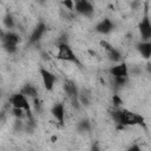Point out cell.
I'll return each instance as SVG.
<instances>
[{
  "instance_id": "4fadbf2b",
  "label": "cell",
  "mask_w": 151,
  "mask_h": 151,
  "mask_svg": "<svg viewBox=\"0 0 151 151\" xmlns=\"http://www.w3.org/2000/svg\"><path fill=\"white\" fill-rule=\"evenodd\" d=\"M20 92H21V93H24L26 97L32 98V99H33V98H35V97H38V91H37L35 86H34V85H32V84H25Z\"/></svg>"
},
{
  "instance_id": "9a60e30c",
  "label": "cell",
  "mask_w": 151,
  "mask_h": 151,
  "mask_svg": "<svg viewBox=\"0 0 151 151\" xmlns=\"http://www.w3.org/2000/svg\"><path fill=\"white\" fill-rule=\"evenodd\" d=\"M107 52V57H109V59L111 60V61H114V63H117V61H120V59H122V54H120V52L117 50V48H114L113 46L109 50V51H106Z\"/></svg>"
},
{
  "instance_id": "5bb4252c",
  "label": "cell",
  "mask_w": 151,
  "mask_h": 151,
  "mask_svg": "<svg viewBox=\"0 0 151 151\" xmlns=\"http://www.w3.org/2000/svg\"><path fill=\"white\" fill-rule=\"evenodd\" d=\"M2 41H9V42H14V44H19L20 42V37L12 32V31H7L2 33Z\"/></svg>"
},
{
  "instance_id": "5b68a950",
  "label": "cell",
  "mask_w": 151,
  "mask_h": 151,
  "mask_svg": "<svg viewBox=\"0 0 151 151\" xmlns=\"http://www.w3.org/2000/svg\"><path fill=\"white\" fill-rule=\"evenodd\" d=\"M39 72H40V77H41L42 85H44L45 90L48 91V92H51V91L54 88V84H55V81H57L55 74H53L50 70H47V68H45V67H40Z\"/></svg>"
},
{
  "instance_id": "3957f363",
  "label": "cell",
  "mask_w": 151,
  "mask_h": 151,
  "mask_svg": "<svg viewBox=\"0 0 151 151\" xmlns=\"http://www.w3.org/2000/svg\"><path fill=\"white\" fill-rule=\"evenodd\" d=\"M63 88L67 96V98L70 99L72 106L77 110H79L80 107V100H79V91H78V87L76 86V84L71 80H65L64 85H63Z\"/></svg>"
},
{
  "instance_id": "e0dca14e",
  "label": "cell",
  "mask_w": 151,
  "mask_h": 151,
  "mask_svg": "<svg viewBox=\"0 0 151 151\" xmlns=\"http://www.w3.org/2000/svg\"><path fill=\"white\" fill-rule=\"evenodd\" d=\"M2 47H4V50H5L8 54H13V53H15L17 50H18V44L9 42V41H2Z\"/></svg>"
},
{
  "instance_id": "8fae6325",
  "label": "cell",
  "mask_w": 151,
  "mask_h": 151,
  "mask_svg": "<svg viewBox=\"0 0 151 151\" xmlns=\"http://www.w3.org/2000/svg\"><path fill=\"white\" fill-rule=\"evenodd\" d=\"M45 32H46V25L44 22H39L35 26V28L33 29V32H32V34L29 37V44L38 42L42 38V35L45 34Z\"/></svg>"
},
{
  "instance_id": "7a4b0ae2",
  "label": "cell",
  "mask_w": 151,
  "mask_h": 151,
  "mask_svg": "<svg viewBox=\"0 0 151 151\" xmlns=\"http://www.w3.org/2000/svg\"><path fill=\"white\" fill-rule=\"evenodd\" d=\"M58 51L55 54V58L63 61H68V63H73L80 66V61L77 57V54L73 52L72 47L70 46L68 42H60L58 44Z\"/></svg>"
},
{
  "instance_id": "ffe728a7",
  "label": "cell",
  "mask_w": 151,
  "mask_h": 151,
  "mask_svg": "<svg viewBox=\"0 0 151 151\" xmlns=\"http://www.w3.org/2000/svg\"><path fill=\"white\" fill-rule=\"evenodd\" d=\"M126 80H127V77H113V81H114L116 86H118V87L124 86Z\"/></svg>"
},
{
  "instance_id": "cb8c5ba5",
  "label": "cell",
  "mask_w": 151,
  "mask_h": 151,
  "mask_svg": "<svg viewBox=\"0 0 151 151\" xmlns=\"http://www.w3.org/2000/svg\"><path fill=\"white\" fill-rule=\"evenodd\" d=\"M127 150H129V151H139L140 147H139L138 145H131L130 147H127Z\"/></svg>"
},
{
  "instance_id": "2e32d148",
  "label": "cell",
  "mask_w": 151,
  "mask_h": 151,
  "mask_svg": "<svg viewBox=\"0 0 151 151\" xmlns=\"http://www.w3.org/2000/svg\"><path fill=\"white\" fill-rule=\"evenodd\" d=\"M77 130L80 132V133H84V132H88L91 130V123L88 119H81L78 125H77Z\"/></svg>"
},
{
  "instance_id": "603a6c76",
  "label": "cell",
  "mask_w": 151,
  "mask_h": 151,
  "mask_svg": "<svg viewBox=\"0 0 151 151\" xmlns=\"http://www.w3.org/2000/svg\"><path fill=\"white\" fill-rule=\"evenodd\" d=\"M33 103H34V106H35V110L39 112L40 111V107H41V105H40V101H39V99H38V97H35V98H33Z\"/></svg>"
},
{
  "instance_id": "44dd1931",
  "label": "cell",
  "mask_w": 151,
  "mask_h": 151,
  "mask_svg": "<svg viewBox=\"0 0 151 151\" xmlns=\"http://www.w3.org/2000/svg\"><path fill=\"white\" fill-rule=\"evenodd\" d=\"M112 103H113V106L114 107H119L122 104H123V100L120 99V97L118 94H113L112 97Z\"/></svg>"
},
{
  "instance_id": "9c48e42d",
  "label": "cell",
  "mask_w": 151,
  "mask_h": 151,
  "mask_svg": "<svg viewBox=\"0 0 151 151\" xmlns=\"http://www.w3.org/2000/svg\"><path fill=\"white\" fill-rule=\"evenodd\" d=\"M114 29V24L111 21L109 18L101 19L97 25H96V31L100 34H109Z\"/></svg>"
},
{
  "instance_id": "7c38bea8",
  "label": "cell",
  "mask_w": 151,
  "mask_h": 151,
  "mask_svg": "<svg viewBox=\"0 0 151 151\" xmlns=\"http://www.w3.org/2000/svg\"><path fill=\"white\" fill-rule=\"evenodd\" d=\"M136 48L138 53L144 58V59H150L151 58V40L147 41H140L136 45Z\"/></svg>"
},
{
  "instance_id": "ba28073f",
  "label": "cell",
  "mask_w": 151,
  "mask_h": 151,
  "mask_svg": "<svg viewBox=\"0 0 151 151\" xmlns=\"http://www.w3.org/2000/svg\"><path fill=\"white\" fill-rule=\"evenodd\" d=\"M51 113H52L53 118L60 125H64V123H65V106L63 103H55L51 107Z\"/></svg>"
},
{
  "instance_id": "d6986e66",
  "label": "cell",
  "mask_w": 151,
  "mask_h": 151,
  "mask_svg": "<svg viewBox=\"0 0 151 151\" xmlns=\"http://www.w3.org/2000/svg\"><path fill=\"white\" fill-rule=\"evenodd\" d=\"M12 113L15 117V119H21V118H24L26 116V111L22 110V109H19V107H13L12 109Z\"/></svg>"
},
{
  "instance_id": "6da1fadb",
  "label": "cell",
  "mask_w": 151,
  "mask_h": 151,
  "mask_svg": "<svg viewBox=\"0 0 151 151\" xmlns=\"http://www.w3.org/2000/svg\"><path fill=\"white\" fill-rule=\"evenodd\" d=\"M111 118L112 120L119 126V127H124V126H143L145 127V119L142 114L130 111L127 109H120V107H116L113 111H111Z\"/></svg>"
},
{
  "instance_id": "30bf717a",
  "label": "cell",
  "mask_w": 151,
  "mask_h": 151,
  "mask_svg": "<svg viewBox=\"0 0 151 151\" xmlns=\"http://www.w3.org/2000/svg\"><path fill=\"white\" fill-rule=\"evenodd\" d=\"M112 77H129V66L126 63H119L109 70Z\"/></svg>"
},
{
  "instance_id": "d4e9b609",
  "label": "cell",
  "mask_w": 151,
  "mask_h": 151,
  "mask_svg": "<svg viewBox=\"0 0 151 151\" xmlns=\"http://www.w3.org/2000/svg\"><path fill=\"white\" fill-rule=\"evenodd\" d=\"M39 1H40V2H44V1H45V0H39Z\"/></svg>"
},
{
  "instance_id": "277c9868",
  "label": "cell",
  "mask_w": 151,
  "mask_h": 151,
  "mask_svg": "<svg viewBox=\"0 0 151 151\" xmlns=\"http://www.w3.org/2000/svg\"><path fill=\"white\" fill-rule=\"evenodd\" d=\"M138 32L143 41L151 40V20L147 15V12H145L144 17L138 22Z\"/></svg>"
},
{
  "instance_id": "ac0fdd59",
  "label": "cell",
  "mask_w": 151,
  "mask_h": 151,
  "mask_svg": "<svg viewBox=\"0 0 151 151\" xmlns=\"http://www.w3.org/2000/svg\"><path fill=\"white\" fill-rule=\"evenodd\" d=\"M4 25H5V27L7 29H12L14 27V19H13V17L9 13H7L5 15V18H4Z\"/></svg>"
},
{
  "instance_id": "7402d4cb",
  "label": "cell",
  "mask_w": 151,
  "mask_h": 151,
  "mask_svg": "<svg viewBox=\"0 0 151 151\" xmlns=\"http://www.w3.org/2000/svg\"><path fill=\"white\" fill-rule=\"evenodd\" d=\"M63 5L68 11H73V8H74V0H63Z\"/></svg>"
},
{
  "instance_id": "52a82bcc",
  "label": "cell",
  "mask_w": 151,
  "mask_h": 151,
  "mask_svg": "<svg viewBox=\"0 0 151 151\" xmlns=\"http://www.w3.org/2000/svg\"><path fill=\"white\" fill-rule=\"evenodd\" d=\"M74 9L84 17H91L94 12V8L88 0H74Z\"/></svg>"
},
{
  "instance_id": "8992f818",
  "label": "cell",
  "mask_w": 151,
  "mask_h": 151,
  "mask_svg": "<svg viewBox=\"0 0 151 151\" xmlns=\"http://www.w3.org/2000/svg\"><path fill=\"white\" fill-rule=\"evenodd\" d=\"M27 98H28V97H26L24 93L19 92V93L13 94V96L9 98V103H11L12 107H19V109L25 110L26 112H29V111H31V105H29Z\"/></svg>"
}]
</instances>
